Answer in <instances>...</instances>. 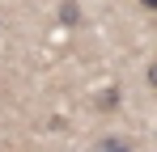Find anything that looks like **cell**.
I'll return each mask as SVG.
<instances>
[{
    "instance_id": "7a4b0ae2",
    "label": "cell",
    "mask_w": 157,
    "mask_h": 152,
    "mask_svg": "<svg viewBox=\"0 0 157 152\" xmlns=\"http://www.w3.org/2000/svg\"><path fill=\"white\" fill-rule=\"evenodd\" d=\"M98 152H132V139H123V135H106L102 144H98Z\"/></svg>"
},
{
    "instance_id": "6da1fadb",
    "label": "cell",
    "mask_w": 157,
    "mask_h": 152,
    "mask_svg": "<svg viewBox=\"0 0 157 152\" xmlns=\"http://www.w3.org/2000/svg\"><path fill=\"white\" fill-rule=\"evenodd\" d=\"M55 21H59V25H68V30H77V25H81V4H77V0H59Z\"/></svg>"
},
{
    "instance_id": "277c9868",
    "label": "cell",
    "mask_w": 157,
    "mask_h": 152,
    "mask_svg": "<svg viewBox=\"0 0 157 152\" xmlns=\"http://www.w3.org/2000/svg\"><path fill=\"white\" fill-rule=\"evenodd\" d=\"M144 80H149V89H153V93H157V59H153V63H149V72H144Z\"/></svg>"
},
{
    "instance_id": "3957f363",
    "label": "cell",
    "mask_w": 157,
    "mask_h": 152,
    "mask_svg": "<svg viewBox=\"0 0 157 152\" xmlns=\"http://www.w3.org/2000/svg\"><path fill=\"white\" fill-rule=\"evenodd\" d=\"M115 106H119V89L110 85V89H102V97L94 101V110H115Z\"/></svg>"
},
{
    "instance_id": "5b68a950",
    "label": "cell",
    "mask_w": 157,
    "mask_h": 152,
    "mask_svg": "<svg viewBox=\"0 0 157 152\" xmlns=\"http://www.w3.org/2000/svg\"><path fill=\"white\" fill-rule=\"evenodd\" d=\"M136 4H140V9H153V13H157V0H136Z\"/></svg>"
},
{
    "instance_id": "8992f818",
    "label": "cell",
    "mask_w": 157,
    "mask_h": 152,
    "mask_svg": "<svg viewBox=\"0 0 157 152\" xmlns=\"http://www.w3.org/2000/svg\"><path fill=\"white\" fill-rule=\"evenodd\" d=\"M0 25H4V21H0Z\"/></svg>"
}]
</instances>
